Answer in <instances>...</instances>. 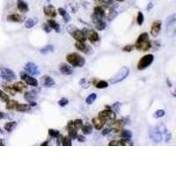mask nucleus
Instances as JSON below:
<instances>
[{
    "label": "nucleus",
    "mask_w": 176,
    "mask_h": 176,
    "mask_svg": "<svg viewBox=\"0 0 176 176\" xmlns=\"http://www.w3.org/2000/svg\"><path fill=\"white\" fill-rule=\"evenodd\" d=\"M134 46L135 48L139 51L145 52V51L149 50L151 48V42L149 39L148 33H143L140 34Z\"/></svg>",
    "instance_id": "1"
},
{
    "label": "nucleus",
    "mask_w": 176,
    "mask_h": 176,
    "mask_svg": "<svg viewBox=\"0 0 176 176\" xmlns=\"http://www.w3.org/2000/svg\"><path fill=\"white\" fill-rule=\"evenodd\" d=\"M67 62L73 67H82L85 64V58L78 53H70L66 56Z\"/></svg>",
    "instance_id": "2"
},
{
    "label": "nucleus",
    "mask_w": 176,
    "mask_h": 176,
    "mask_svg": "<svg viewBox=\"0 0 176 176\" xmlns=\"http://www.w3.org/2000/svg\"><path fill=\"white\" fill-rule=\"evenodd\" d=\"M129 69L126 66H123L112 78H110L109 81L111 84H116L119 82H122L129 76Z\"/></svg>",
    "instance_id": "3"
},
{
    "label": "nucleus",
    "mask_w": 176,
    "mask_h": 176,
    "mask_svg": "<svg viewBox=\"0 0 176 176\" xmlns=\"http://www.w3.org/2000/svg\"><path fill=\"white\" fill-rule=\"evenodd\" d=\"M154 60V56L151 54H148L143 56L142 58L139 60L138 64H137V70L139 71H143L144 69H146L147 67H149L152 64Z\"/></svg>",
    "instance_id": "4"
},
{
    "label": "nucleus",
    "mask_w": 176,
    "mask_h": 176,
    "mask_svg": "<svg viewBox=\"0 0 176 176\" xmlns=\"http://www.w3.org/2000/svg\"><path fill=\"white\" fill-rule=\"evenodd\" d=\"M0 73H1L0 75L2 77V78L5 79L7 82H11V81H13V80L16 79L15 73L8 68L1 67L0 68Z\"/></svg>",
    "instance_id": "5"
},
{
    "label": "nucleus",
    "mask_w": 176,
    "mask_h": 176,
    "mask_svg": "<svg viewBox=\"0 0 176 176\" xmlns=\"http://www.w3.org/2000/svg\"><path fill=\"white\" fill-rule=\"evenodd\" d=\"M99 117L101 118L104 123L112 122L116 119V113L113 112V110L111 109H105L99 113Z\"/></svg>",
    "instance_id": "6"
},
{
    "label": "nucleus",
    "mask_w": 176,
    "mask_h": 176,
    "mask_svg": "<svg viewBox=\"0 0 176 176\" xmlns=\"http://www.w3.org/2000/svg\"><path fill=\"white\" fill-rule=\"evenodd\" d=\"M149 136L154 143L162 142V134L159 132L157 127H151L149 130Z\"/></svg>",
    "instance_id": "7"
},
{
    "label": "nucleus",
    "mask_w": 176,
    "mask_h": 176,
    "mask_svg": "<svg viewBox=\"0 0 176 176\" xmlns=\"http://www.w3.org/2000/svg\"><path fill=\"white\" fill-rule=\"evenodd\" d=\"M25 71L28 73V74H30V75H39L40 74V71H39V68L38 66L34 64V63H32V62H29V63H26L25 65Z\"/></svg>",
    "instance_id": "8"
},
{
    "label": "nucleus",
    "mask_w": 176,
    "mask_h": 176,
    "mask_svg": "<svg viewBox=\"0 0 176 176\" xmlns=\"http://www.w3.org/2000/svg\"><path fill=\"white\" fill-rule=\"evenodd\" d=\"M83 31L85 34L86 36V39H88L92 43H96L97 42H99L100 40V37H99V34L97 32H95L94 30H90V29H83Z\"/></svg>",
    "instance_id": "9"
},
{
    "label": "nucleus",
    "mask_w": 176,
    "mask_h": 176,
    "mask_svg": "<svg viewBox=\"0 0 176 176\" xmlns=\"http://www.w3.org/2000/svg\"><path fill=\"white\" fill-rule=\"evenodd\" d=\"M20 74V78L22 79V80H24L26 84L28 85H31V86H34V87H36L37 85H38V81L34 78L32 76L28 75V74H26L25 72H20L19 73Z\"/></svg>",
    "instance_id": "10"
},
{
    "label": "nucleus",
    "mask_w": 176,
    "mask_h": 176,
    "mask_svg": "<svg viewBox=\"0 0 176 176\" xmlns=\"http://www.w3.org/2000/svg\"><path fill=\"white\" fill-rule=\"evenodd\" d=\"M92 21H93V23H94V25H95V27H96L97 30L102 31V30H104V29L106 28L107 26H106V23L102 20V18L98 17V16L92 14Z\"/></svg>",
    "instance_id": "11"
},
{
    "label": "nucleus",
    "mask_w": 176,
    "mask_h": 176,
    "mask_svg": "<svg viewBox=\"0 0 176 176\" xmlns=\"http://www.w3.org/2000/svg\"><path fill=\"white\" fill-rule=\"evenodd\" d=\"M72 37L75 39L77 42H85L86 41V36L83 30H80V29H75L74 31L71 32Z\"/></svg>",
    "instance_id": "12"
},
{
    "label": "nucleus",
    "mask_w": 176,
    "mask_h": 176,
    "mask_svg": "<svg viewBox=\"0 0 176 176\" xmlns=\"http://www.w3.org/2000/svg\"><path fill=\"white\" fill-rule=\"evenodd\" d=\"M161 26H162V22L160 20H156L151 24V34L153 37L158 36V34H159V32L161 30Z\"/></svg>",
    "instance_id": "13"
},
{
    "label": "nucleus",
    "mask_w": 176,
    "mask_h": 176,
    "mask_svg": "<svg viewBox=\"0 0 176 176\" xmlns=\"http://www.w3.org/2000/svg\"><path fill=\"white\" fill-rule=\"evenodd\" d=\"M43 12H44V14H45L46 16H48V17H57V10H56V8H55L53 5H51L44 6V7H43Z\"/></svg>",
    "instance_id": "14"
},
{
    "label": "nucleus",
    "mask_w": 176,
    "mask_h": 176,
    "mask_svg": "<svg viewBox=\"0 0 176 176\" xmlns=\"http://www.w3.org/2000/svg\"><path fill=\"white\" fill-rule=\"evenodd\" d=\"M59 71L64 75H71L73 73V69L71 67V65H68L67 64H61L59 65Z\"/></svg>",
    "instance_id": "15"
},
{
    "label": "nucleus",
    "mask_w": 176,
    "mask_h": 176,
    "mask_svg": "<svg viewBox=\"0 0 176 176\" xmlns=\"http://www.w3.org/2000/svg\"><path fill=\"white\" fill-rule=\"evenodd\" d=\"M41 80H42V85L45 87H51V86L55 85L54 79L50 76H43L41 78Z\"/></svg>",
    "instance_id": "16"
},
{
    "label": "nucleus",
    "mask_w": 176,
    "mask_h": 176,
    "mask_svg": "<svg viewBox=\"0 0 176 176\" xmlns=\"http://www.w3.org/2000/svg\"><path fill=\"white\" fill-rule=\"evenodd\" d=\"M125 123L123 122V120H117L116 122H114L111 125V128H112V130L115 131V132H118L120 130H122L123 127L124 126Z\"/></svg>",
    "instance_id": "17"
},
{
    "label": "nucleus",
    "mask_w": 176,
    "mask_h": 176,
    "mask_svg": "<svg viewBox=\"0 0 176 176\" xmlns=\"http://www.w3.org/2000/svg\"><path fill=\"white\" fill-rule=\"evenodd\" d=\"M17 8L19 12L25 13L26 12H28L29 7L27 5V4L26 3L24 0H17Z\"/></svg>",
    "instance_id": "18"
},
{
    "label": "nucleus",
    "mask_w": 176,
    "mask_h": 176,
    "mask_svg": "<svg viewBox=\"0 0 176 176\" xmlns=\"http://www.w3.org/2000/svg\"><path fill=\"white\" fill-rule=\"evenodd\" d=\"M75 48L78 50L81 51V52L85 53V54H87V53L89 52V47H88V45L85 44L84 42H77L75 43Z\"/></svg>",
    "instance_id": "19"
},
{
    "label": "nucleus",
    "mask_w": 176,
    "mask_h": 176,
    "mask_svg": "<svg viewBox=\"0 0 176 176\" xmlns=\"http://www.w3.org/2000/svg\"><path fill=\"white\" fill-rule=\"evenodd\" d=\"M92 124L94 126V128L97 129V130H101L102 129V128H103V126L105 124V123L101 120V118L99 117H94L92 119Z\"/></svg>",
    "instance_id": "20"
},
{
    "label": "nucleus",
    "mask_w": 176,
    "mask_h": 176,
    "mask_svg": "<svg viewBox=\"0 0 176 176\" xmlns=\"http://www.w3.org/2000/svg\"><path fill=\"white\" fill-rule=\"evenodd\" d=\"M24 17L19 16V14H11L7 17V20L8 21H12V22H17V23H21L24 21Z\"/></svg>",
    "instance_id": "21"
},
{
    "label": "nucleus",
    "mask_w": 176,
    "mask_h": 176,
    "mask_svg": "<svg viewBox=\"0 0 176 176\" xmlns=\"http://www.w3.org/2000/svg\"><path fill=\"white\" fill-rule=\"evenodd\" d=\"M93 11H94L93 14L96 15V16H98V17L102 18V19H103V18L105 17V15H106L105 9L103 8V7H101V6H99V5L95 6L94 9H93Z\"/></svg>",
    "instance_id": "22"
},
{
    "label": "nucleus",
    "mask_w": 176,
    "mask_h": 176,
    "mask_svg": "<svg viewBox=\"0 0 176 176\" xmlns=\"http://www.w3.org/2000/svg\"><path fill=\"white\" fill-rule=\"evenodd\" d=\"M36 98H37V93L34 92V91H28V92H25L24 99H25L26 101H28V102L34 101Z\"/></svg>",
    "instance_id": "23"
},
{
    "label": "nucleus",
    "mask_w": 176,
    "mask_h": 176,
    "mask_svg": "<svg viewBox=\"0 0 176 176\" xmlns=\"http://www.w3.org/2000/svg\"><path fill=\"white\" fill-rule=\"evenodd\" d=\"M58 12L59 14L64 18V20L65 23H68V22L71 20V17H70V15H69V13H68L66 10H64V8H61V7H60V8H58Z\"/></svg>",
    "instance_id": "24"
},
{
    "label": "nucleus",
    "mask_w": 176,
    "mask_h": 176,
    "mask_svg": "<svg viewBox=\"0 0 176 176\" xmlns=\"http://www.w3.org/2000/svg\"><path fill=\"white\" fill-rule=\"evenodd\" d=\"M47 23L50 26L51 29H54L57 33H60V25H59L56 20H54V19H49V20L47 21Z\"/></svg>",
    "instance_id": "25"
},
{
    "label": "nucleus",
    "mask_w": 176,
    "mask_h": 176,
    "mask_svg": "<svg viewBox=\"0 0 176 176\" xmlns=\"http://www.w3.org/2000/svg\"><path fill=\"white\" fill-rule=\"evenodd\" d=\"M12 88L16 92H22L26 89V85L22 82H16L12 85Z\"/></svg>",
    "instance_id": "26"
},
{
    "label": "nucleus",
    "mask_w": 176,
    "mask_h": 176,
    "mask_svg": "<svg viewBox=\"0 0 176 176\" xmlns=\"http://www.w3.org/2000/svg\"><path fill=\"white\" fill-rule=\"evenodd\" d=\"M38 22V19H26L25 22V26L26 28H28V29H30V28H32V27H34L35 24Z\"/></svg>",
    "instance_id": "27"
},
{
    "label": "nucleus",
    "mask_w": 176,
    "mask_h": 176,
    "mask_svg": "<svg viewBox=\"0 0 176 176\" xmlns=\"http://www.w3.org/2000/svg\"><path fill=\"white\" fill-rule=\"evenodd\" d=\"M16 110L19 112H28L31 110V107L27 104H19L18 103Z\"/></svg>",
    "instance_id": "28"
},
{
    "label": "nucleus",
    "mask_w": 176,
    "mask_h": 176,
    "mask_svg": "<svg viewBox=\"0 0 176 176\" xmlns=\"http://www.w3.org/2000/svg\"><path fill=\"white\" fill-rule=\"evenodd\" d=\"M81 130L83 132V134L85 135H90L92 134V126L90 123L85 124L81 127Z\"/></svg>",
    "instance_id": "29"
},
{
    "label": "nucleus",
    "mask_w": 176,
    "mask_h": 176,
    "mask_svg": "<svg viewBox=\"0 0 176 176\" xmlns=\"http://www.w3.org/2000/svg\"><path fill=\"white\" fill-rule=\"evenodd\" d=\"M17 126V123L16 122H9L5 124V129L7 132H12Z\"/></svg>",
    "instance_id": "30"
},
{
    "label": "nucleus",
    "mask_w": 176,
    "mask_h": 176,
    "mask_svg": "<svg viewBox=\"0 0 176 176\" xmlns=\"http://www.w3.org/2000/svg\"><path fill=\"white\" fill-rule=\"evenodd\" d=\"M18 101H13V100H9L6 102V109L8 110H16L17 108Z\"/></svg>",
    "instance_id": "31"
},
{
    "label": "nucleus",
    "mask_w": 176,
    "mask_h": 176,
    "mask_svg": "<svg viewBox=\"0 0 176 176\" xmlns=\"http://www.w3.org/2000/svg\"><path fill=\"white\" fill-rule=\"evenodd\" d=\"M121 136L123 138H126V139H131L132 137V132L129 129H123L121 132Z\"/></svg>",
    "instance_id": "32"
},
{
    "label": "nucleus",
    "mask_w": 176,
    "mask_h": 176,
    "mask_svg": "<svg viewBox=\"0 0 176 176\" xmlns=\"http://www.w3.org/2000/svg\"><path fill=\"white\" fill-rule=\"evenodd\" d=\"M94 85L99 89H104L109 86V83L104 80H100V81H97V83H94Z\"/></svg>",
    "instance_id": "33"
},
{
    "label": "nucleus",
    "mask_w": 176,
    "mask_h": 176,
    "mask_svg": "<svg viewBox=\"0 0 176 176\" xmlns=\"http://www.w3.org/2000/svg\"><path fill=\"white\" fill-rule=\"evenodd\" d=\"M42 54H48V53H51L54 52V46L53 45H46L43 49L40 51Z\"/></svg>",
    "instance_id": "34"
},
{
    "label": "nucleus",
    "mask_w": 176,
    "mask_h": 176,
    "mask_svg": "<svg viewBox=\"0 0 176 176\" xmlns=\"http://www.w3.org/2000/svg\"><path fill=\"white\" fill-rule=\"evenodd\" d=\"M96 99H97V94H96V93H91V94L86 98L85 102H86V104L91 105V104H92V103L95 101Z\"/></svg>",
    "instance_id": "35"
},
{
    "label": "nucleus",
    "mask_w": 176,
    "mask_h": 176,
    "mask_svg": "<svg viewBox=\"0 0 176 176\" xmlns=\"http://www.w3.org/2000/svg\"><path fill=\"white\" fill-rule=\"evenodd\" d=\"M9 100H10V98H9L8 94L4 91L0 90V101H3V102H7Z\"/></svg>",
    "instance_id": "36"
},
{
    "label": "nucleus",
    "mask_w": 176,
    "mask_h": 176,
    "mask_svg": "<svg viewBox=\"0 0 176 176\" xmlns=\"http://www.w3.org/2000/svg\"><path fill=\"white\" fill-rule=\"evenodd\" d=\"M62 144L64 146H71V138L70 136H64L62 139Z\"/></svg>",
    "instance_id": "37"
},
{
    "label": "nucleus",
    "mask_w": 176,
    "mask_h": 176,
    "mask_svg": "<svg viewBox=\"0 0 176 176\" xmlns=\"http://www.w3.org/2000/svg\"><path fill=\"white\" fill-rule=\"evenodd\" d=\"M143 21H144L143 13L142 12H138V13H137V17H136V22H137V24H138L139 26L143 25Z\"/></svg>",
    "instance_id": "38"
},
{
    "label": "nucleus",
    "mask_w": 176,
    "mask_h": 176,
    "mask_svg": "<svg viewBox=\"0 0 176 176\" xmlns=\"http://www.w3.org/2000/svg\"><path fill=\"white\" fill-rule=\"evenodd\" d=\"M109 146H124V143L123 142V140H113L111 142H109Z\"/></svg>",
    "instance_id": "39"
},
{
    "label": "nucleus",
    "mask_w": 176,
    "mask_h": 176,
    "mask_svg": "<svg viewBox=\"0 0 176 176\" xmlns=\"http://www.w3.org/2000/svg\"><path fill=\"white\" fill-rule=\"evenodd\" d=\"M94 3L97 5H99V6H101V7H103V8H107L108 6H109V4L107 3V1L106 0H94Z\"/></svg>",
    "instance_id": "40"
},
{
    "label": "nucleus",
    "mask_w": 176,
    "mask_h": 176,
    "mask_svg": "<svg viewBox=\"0 0 176 176\" xmlns=\"http://www.w3.org/2000/svg\"><path fill=\"white\" fill-rule=\"evenodd\" d=\"M73 125L77 129H79L83 126V121L81 119H76L75 121H73Z\"/></svg>",
    "instance_id": "41"
},
{
    "label": "nucleus",
    "mask_w": 176,
    "mask_h": 176,
    "mask_svg": "<svg viewBox=\"0 0 176 176\" xmlns=\"http://www.w3.org/2000/svg\"><path fill=\"white\" fill-rule=\"evenodd\" d=\"M49 134L50 136L51 137H58L59 136H60V132H59L58 130H57V129H49Z\"/></svg>",
    "instance_id": "42"
},
{
    "label": "nucleus",
    "mask_w": 176,
    "mask_h": 176,
    "mask_svg": "<svg viewBox=\"0 0 176 176\" xmlns=\"http://www.w3.org/2000/svg\"><path fill=\"white\" fill-rule=\"evenodd\" d=\"M157 129H159V131L162 135L166 134V133L167 132V127L165 126V124H163V123H160V124L157 127Z\"/></svg>",
    "instance_id": "43"
},
{
    "label": "nucleus",
    "mask_w": 176,
    "mask_h": 176,
    "mask_svg": "<svg viewBox=\"0 0 176 176\" xmlns=\"http://www.w3.org/2000/svg\"><path fill=\"white\" fill-rule=\"evenodd\" d=\"M79 85L85 88V89H87L89 86H90V83L86 80V79H85V78H82V79H80V81H79Z\"/></svg>",
    "instance_id": "44"
},
{
    "label": "nucleus",
    "mask_w": 176,
    "mask_h": 176,
    "mask_svg": "<svg viewBox=\"0 0 176 176\" xmlns=\"http://www.w3.org/2000/svg\"><path fill=\"white\" fill-rule=\"evenodd\" d=\"M165 114H166L165 110H163V109H159V110H157V111H156V113L154 114V117H156V118L163 117V116H165Z\"/></svg>",
    "instance_id": "45"
},
{
    "label": "nucleus",
    "mask_w": 176,
    "mask_h": 176,
    "mask_svg": "<svg viewBox=\"0 0 176 176\" xmlns=\"http://www.w3.org/2000/svg\"><path fill=\"white\" fill-rule=\"evenodd\" d=\"M4 88L6 92L10 93L11 95H15L16 92L14 91V89L12 88V86H7V85H4Z\"/></svg>",
    "instance_id": "46"
},
{
    "label": "nucleus",
    "mask_w": 176,
    "mask_h": 176,
    "mask_svg": "<svg viewBox=\"0 0 176 176\" xmlns=\"http://www.w3.org/2000/svg\"><path fill=\"white\" fill-rule=\"evenodd\" d=\"M135 49L134 45H126L123 48V51L124 52H131Z\"/></svg>",
    "instance_id": "47"
},
{
    "label": "nucleus",
    "mask_w": 176,
    "mask_h": 176,
    "mask_svg": "<svg viewBox=\"0 0 176 176\" xmlns=\"http://www.w3.org/2000/svg\"><path fill=\"white\" fill-rule=\"evenodd\" d=\"M68 103H69V101H68L66 98H63V99H61L60 101H58V105L60 107H65L66 105H68Z\"/></svg>",
    "instance_id": "48"
},
{
    "label": "nucleus",
    "mask_w": 176,
    "mask_h": 176,
    "mask_svg": "<svg viewBox=\"0 0 176 176\" xmlns=\"http://www.w3.org/2000/svg\"><path fill=\"white\" fill-rule=\"evenodd\" d=\"M42 28H43V30H44L47 34H49V33L51 32V27L49 26L48 23H44V24L42 25Z\"/></svg>",
    "instance_id": "49"
},
{
    "label": "nucleus",
    "mask_w": 176,
    "mask_h": 176,
    "mask_svg": "<svg viewBox=\"0 0 176 176\" xmlns=\"http://www.w3.org/2000/svg\"><path fill=\"white\" fill-rule=\"evenodd\" d=\"M76 139H78V141L80 143L85 142V138L83 136H81V135H78L77 137H76Z\"/></svg>",
    "instance_id": "50"
},
{
    "label": "nucleus",
    "mask_w": 176,
    "mask_h": 176,
    "mask_svg": "<svg viewBox=\"0 0 176 176\" xmlns=\"http://www.w3.org/2000/svg\"><path fill=\"white\" fill-rule=\"evenodd\" d=\"M172 138V134L171 133H166V143H168Z\"/></svg>",
    "instance_id": "51"
},
{
    "label": "nucleus",
    "mask_w": 176,
    "mask_h": 176,
    "mask_svg": "<svg viewBox=\"0 0 176 176\" xmlns=\"http://www.w3.org/2000/svg\"><path fill=\"white\" fill-rule=\"evenodd\" d=\"M110 131H111L110 129H108V128H107V129H104L102 130V135H103V136H106V135L109 134Z\"/></svg>",
    "instance_id": "52"
},
{
    "label": "nucleus",
    "mask_w": 176,
    "mask_h": 176,
    "mask_svg": "<svg viewBox=\"0 0 176 176\" xmlns=\"http://www.w3.org/2000/svg\"><path fill=\"white\" fill-rule=\"evenodd\" d=\"M152 7H153V4L152 3H150L148 5H147V7H146V9H147V11L149 12V11H151V9H152Z\"/></svg>",
    "instance_id": "53"
},
{
    "label": "nucleus",
    "mask_w": 176,
    "mask_h": 176,
    "mask_svg": "<svg viewBox=\"0 0 176 176\" xmlns=\"http://www.w3.org/2000/svg\"><path fill=\"white\" fill-rule=\"evenodd\" d=\"M36 105H37V103H36V102H34V101H30V102H29V106H30L31 108H32V107H35Z\"/></svg>",
    "instance_id": "54"
},
{
    "label": "nucleus",
    "mask_w": 176,
    "mask_h": 176,
    "mask_svg": "<svg viewBox=\"0 0 176 176\" xmlns=\"http://www.w3.org/2000/svg\"><path fill=\"white\" fill-rule=\"evenodd\" d=\"M167 85L169 86V87H172V86H173V85H172V83H171V81H170V79H169V78L167 79Z\"/></svg>",
    "instance_id": "55"
},
{
    "label": "nucleus",
    "mask_w": 176,
    "mask_h": 176,
    "mask_svg": "<svg viewBox=\"0 0 176 176\" xmlns=\"http://www.w3.org/2000/svg\"><path fill=\"white\" fill-rule=\"evenodd\" d=\"M42 146H47V145H49V140H47V141H45V142L42 143V144H41Z\"/></svg>",
    "instance_id": "56"
},
{
    "label": "nucleus",
    "mask_w": 176,
    "mask_h": 176,
    "mask_svg": "<svg viewBox=\"0 0 176 176\" xmlns=\"http://www.w3.org/2000/svg\"><path fill=\"white\" fill-rule=\"evenodd\" d=\"M5 117V114H4L3 112H0V119H4Z\"/></svg>",
    "instance_id": "57"
},
{
    "label": "nucleus",
    "mask_w": 176,
    "mask_h": 176,
    "mask_svg": "<svg viewBox=\"0 0 176 176\" xmlns=\"http://www.w3.org/2000/svg\"><path fill=\"white\" fill-rule=\"evenodd\" d=\"M4 145H5V141L0 138V146H4Z\"/></svg>",
    "instance_id": "58"
},
{
    "label": "nucleus",
    "mask_w": 176,
    "mask_h": 176,
    "mask_svg": "<svg viewBox=\"0 0 176 176\" xmlns=\"http://www.w3.org/2000/svg\"><path fill=\"white\" fill-rule=\"evenodd\" d=\"M106 1H107V3H108V4H110V5H111V4H113V3H114V1H115V0H106Z\"/></svg>",
    "instance_id": "59"
},
{
    "label": "nucleus",
    "mask_w": 176,
    "mask_h": 176,
    "mask_svg": "<svg viewBox=\"0 0 176 176\" xmlns=\"http://www.w3.org/2000/svg\"><path fill=\"white\" fill-rule=\"evenodd\" d=\"M0 134H4V131H3V130H2V129H1V128H0Z\"/></svg>",
    "instance_id": "60"
},
{
    "label": "nucleus",
    "mask_w": 176,
    "mask_h": 176,
    "mask_svg": "<svg viewBox=\"0 0 176 176\" xmlns=\"http://www.w3.org/2000/svg\"><path fill=\"white\" fill-rule=\"evenodd\" d=\"M116 1H118V2H123L124 0H116Z\"/></svg>",
    "instance_id": "61"
},
{
    "label": "nucleus",
    "mask_w": 176,
    "mask_h": 176,
    "mask_svg": "<svg viewBox=\"0 0 176 176\" xmlns=\"http://www.w3.org/2000/svg\"><path fill=\"white\" fill-rule=\"evenodd\" d=\"M46 1H47V2H49V3L50 2V0H46Z\"/></svg>",
    "instance_id": "62"
}]
</instances>
